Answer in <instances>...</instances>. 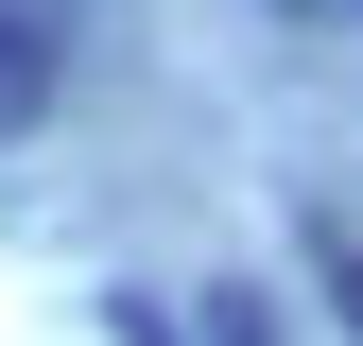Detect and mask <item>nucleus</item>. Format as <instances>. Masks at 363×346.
<instances>
[{
	"instance_id": "5",
	"label": "nucleus",
	"mask_w": 363,
	"mask_h": 346,
	"mask_svg": "<svg viewBox=\"0 0 363 346\" xmlns=\"http://www.w3.org/2000/svg\"><path fill=\"white\" fill-rule=\"evenodd\" d=\"M277 18H346V35H363V0H277Z\"/></svg>"
},
{
	"instance_id": "2",
	"label": "nucleus",
	"mask_w": 363,
	"mask_h": 346,
	"mask_svg": "<svg viewBox=\"0 0 363 346\" xmlns=\"http://www.w3.org/2000/svg\"><path fill=\"white\" fill-rule=\"evenodd\" d=\"M311 277H329V312H346V346H363V225H329V208H311Z\"/></svg>"
},
{
	"instance_id": "4",
	"label": "nucleus",
	"mask_w": 363,
	"mask_h": 346,
	"mask_svg": "<svg viewBox=\"0 0 363 346\" xmlns=\"http://www.w3.org/2000/svg\"><path fill=\"white\" fill-rule=\"evenodd\" d=\"M104 329H121V346H173V312H156V294H104Z\"/></svg>"
},
{
	"instance_id": "3",
	"label": "nucleus",
	"mask_w": 363,
	"mask_h": 346,
	"mask_svg": "<svg viewBox=\"0 0 363 346\" xmlns=\"http://www.w3.org/2000/svg\"><path fill=\"white\" fill-rule=\"evenodd\" d=\"M208 346H277V294H208Z\"/></svg>"
},
{
	"instance_id": "1",
	"label": "nucleus",
	"mask_w": 363,
	"mask_h": 346,
	"mask_svg": "<svg viewBox=\"0 0 363 346\" xmlns=\"http://www.w3.org/2000/svg\"><path fill=\"white\" fill-rule=\"evenodd\" d=\"M52 104V0H0V121Z\"/></svg>"
}]
</instances>
